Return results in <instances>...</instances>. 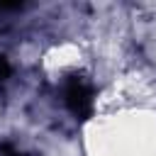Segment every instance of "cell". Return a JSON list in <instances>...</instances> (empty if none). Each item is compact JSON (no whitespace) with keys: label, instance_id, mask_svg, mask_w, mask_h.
<instances>
[{"label":"cell","instance_id":"obj_1","mask_svg":"<svg viewBox=\"0 0 156 156\" xmlns=\"http://www.w3.org/2000/svg\"><path fill=\"white\" fill-rule=\"evenodd\" d=\"M63 100L68 110L78 117H88L93 110V90L83 78H71L63 88Z\"/></svg>","mask_w":156,"mask_h":156},{"label":"cell","instance_id":"obj_2","mask_svg":"<svg viewBox=\"0 0 156 156\" xmlns=\"http://www.w3.org/2000/svg\"><path fill=\"white\" fill-rule=\"evenodd\" d=\"M7 76H10V63H7V61L0 56V80H5Z\"/></svg>","mask_w":156,"mask_h":156}]
</instances>
